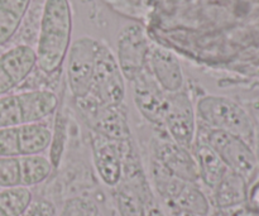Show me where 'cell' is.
Instances as JSON below:
<instances>
[{
    "label": "cell",
    "instance_id": "obj_12",
    "mask_svg": "<svg viewBox=\"0 0 259 216\" xmlns=\"http://www.w3.org/2000/svg\"><path fill=\"white\" fill-rule=\"evenodd\" d=\"M91 147L99 179L105 186L114 189L120 184L124 174L121 142L111 141L91 132Z\"/></svg>",
    "mask_w": 259,
    "mask_h": 216
},
{
    "label": "cell",
    "instance_id": "obj_2",
    "mask_svg": "<svg viewBox=\"0 0 259 216\" xmlns=\"http://www.w3.org/2000/svg\"><path fill=\"white\" fill-rule=\"evenodd\" d=\"M58 98L48 90H30L0 96V129L40 123L53 114Z\"/></svg>",
    "mask_w": 259,
    "mask_h": 216
},
{
    "label": "cell",
    "instance_id": "obj_23",
    "mask_svg": "<svg viewBox=\"0 0 259 216\" xmlns=\"http://www.w3.org/2000/svg\"><path fill=\"white\" fill-rule=\"evenodd\" d=\"M22 182L19 157H0V189L19 187Z\"/></svg>",
    "mask_w": 259,
    "mask_h": 216
},
{
    "label": "cell",
    "instance_id": "obj_17",
    "mask_svg": "<svg viewBox=\"0 0 259 216\" xmlns=\"http://www.w3.org/2000/svg\"><path fill=\"white\" fill-rule=\"evenodd\" d=\"M32 0H0V46H4L19 29Z\"/></svg>",
    "mask_w": 259,
    "mask_h": 216
},
{
    "label": "cell",
    "instance_id": "obj_18",
    "mask_svg": "<svg viewBox=\"0 0 259 216\" xmlns=\"http://www.w3.org/2000/svg\"><path fill=\"white\" fill-rule=\"evenodd\" d=\"M212 191H214V201L218 207L229 209L237 206L245 200L244 177L229 169Z\"/></svg>",
    "mask_w": 259,
    "mask_h": 216
},
{
    "label": "cell",
    "instance_id": "obj_5",
    "mask_svg": "<svg viewBox=\"0 0 259 216\" xmlns=\"http://www.w3.org/2000/svg\"><path fill=\"white\" fill-rule=\"evenodd\" d=\"M126 95L125 78L115 55L104 42L99 40L98 55L89 96L103 105H120Z\"/></svg>",
    "mask_w": 259,
    "mask_h": 216
},
{
    "label": "cell",
    "instance_id": "obj_10",
    "mask_svg": "<svg viewBox=\"0 0 259 216\" xmlns=\"http://www.w3.org/2000/svg\"><path fill=\"white\" fill-rule=\"evenodd\" d=\"M205 143L214 149L225 166L242 177L250 175L255 167L254 153L249 144L240 137L223 131L210 129Z\"/></svg>",
    "mask_w": 259,
    "mask_h": 216
},
{
    "label": "cell",
    "instance_id": "obj_11",
    "mask_svg": "<svg viewBox=\"0 0 259 216\" xmlns=\"http://www.w3.org/2000/svg\"><path fill=\"white\" fill-rule=\"evenodd\" d=\"M153 161L163 167L167 172L185 182L200 181L199 167L191 151L175 143L167 137L159 136L154 141Z\"/></svg>",
    "mask_w": 259,
    "mask_h": 216
},
{
    "label": "cell",
    "instance_id": "obj_19",
    "mask_svg": "<svg viewBox=\"0 0 259 216\" xmlns=\"http://www.w3.org/2000/svg\"><path fill=\"white\" fill-rule=\"evenodd\" d=\"M169 210H184L199 216H209L211 205L205 192L194 182H186L169 206Z\"/></svg>",
    "mask_w": 259,
    "mask_h": 216
},
{
    "label": "cell",
    "instance_id": "obj_4",
    "mask_svg": "<svg viewBox=\"0 0 259 216\" xmlns=\"http://www.w3.org/2000/svg\"><path fill=\"white\" fill-rule=\"evenodd\" d=\"M75 101L81 116L91 132L115 142L132 139L128 113L124 104L103 105L89 95Z\"/></svg>",
    "mask_w": 259,
    "mask_h": 216
},
{
    "label": "cell",
    "instance_id": "obj_7",
    "mask_svg": "<svg viewBox=\"0 0 259 216\" xmlns=\"http://www.w3.org/2000/svg\"><path fill=\"white\" fill-rule=\"evenodd\" d=\"M53 133L46 124L32 123L0 129V157L43 154L52 144Z\"/></svg>",
    "mask_w": 259,
    "mask_h": 216
},
{
    "label": "cell",
    "instance_id": "obj_20",
    "mask_svg": "<svg viewBox=\"0 0 259 216\" xmlns=\"http://www.w3.org/2000/svg\"><path fill=\"white\" fill-rule=\"evenodd\" d=\"M20 159V171H22L23 187H30L40 185L45 182L52 174L53 166L50 158L43 154H33V156H22Z\"/></svg>",
    "mask_w": 259,
    "mask_h": 216
},
{
    "label": "cell",
    "instance_id": "obj_15",
    "mask_svg": "<svg viewBox=\"0 0 259 216\" xmlns=\"http://www.w3.org/2000/svg\"><path fill=\"white\" fill-rule=\"evenodd\" d=\"M133 90L134 104L139 113L149 123L162 128L167 94L146 71L133 81Z\"/></svg>",
    "mask_w": 259,
    "mask_h": 216
},
{
    "label": "cell",
    "instance_id": "obj_13",
    "mask_svg": "<svg viewBox=\"0 0 259 216\" xmlns=\"http://www.w3.org/2000/svg\"><path fill=\"white\" fill-rule=\"evenodd\" d=\"M37 55L30 46L19 45L0 56V96L8 95L30 75Z\"/></svg>",
    "mask_w": 259,
    "mask_h": 216
},
{
    "label": "cell",
    "instance_id": "obj_16",
    "mask_svg": "<svg viewBox=\"0 0 259 216\" xmlns=\"http://www.w3.org/2000/svg\"><path fill=\"white\" fill-rule=\"evenodd\" d=\"M194 152L195 159H196L197 167H199L200 180L209 189L214 190L218 186V184L222 181L223 177L227 175L229 168L225 166L220 157L215 153L214 149L210 148L205 142H202L201 144H197Z\"/></svg>",
    "mask_w": 259,
    "mask_h": 216
},
{
    "label": "cell",
    "instance_id": "obj_26",
    "mask_svg": "<svg viewBox=\"0 0 259 216\" xmlns=\"http://www.w3.org/2000/svg\"><path fill=\"white\" fill-rule=\"evenodd\" d=\"M172 216H199V215H195L192 212L189 211H184V210H172Z\"/></svg>",
    "mask_w": 259,
    "mask_h": 216
},
{
    "label": "cell",
    "instance_id": "obj_25",
    "mask_svg": "<svg viewBox=\"0 0 259 216\" xmlns=\"http://www.w3.org/2000/svg\"><path fill=\"white\" fill-rule=\"evenodd\" d=\"M147 216H167V215L164 214L163 210L159 209V207L156 206V205H153V206L148 210V214H147Z\"/></svg>",
    "mask_w": 259,
    "mask_h": 216
},
{
    "label": "cell",
    "instance_id": "obj_22",
    "mask_svg": "<svg viewBox=\"0 0 259 216\" xmlns=\"http://www.w3.org/2000/svg\"><path fill=\"white\" fill-rule=\"evenodd\" d=\"M58 216H104L100 207L89 197H72L63 204Z\"/></svg>",
    "mask_w": 259,
    "mask_h": 216
},
{
    "label": "cell",
    "instance_id": "obj_24",
    "mask_svg": "<svg viewBox=\"0 0 259 216\" xmlns=\"http://www.w3.org/2000/svg\"><path fill=\"white\" fill-rule=\"evenodd\" d=\"M56 215V209L50 201H46L42 200L39 202H35L33 204V206L30 205L29 209L27 210L23 216H55Z\"/></svg>",
    "mask_w": 259,
    "mask_h": 216
},
{
    "label": "cell",
    "instance_id": "obj_8",
    "mask_svg": "<svg viewBox=\"0 0 259 216\" xmlns=\"http://www.w3.org/2000/svg\"><path fill=\"white\" fill-rule=\"evenodd\" d=\"M99 40L91 37L76 39L68 50L67 82L73 100L89 95L98 55Z\"/></svg>",
    "mask_w": 259,
    "mask_h": 216
},
{
    "label": "cell",
    "instance_id": "obj_1",
    "mask_svg": "<svg viewBox=\"0 0 259 216\" xmlns=\"http://www.w3.org/2000/svg\"><path fill=\"white\" fill-rule=\"evenodd\" d=\"M72 33V10L68 0H46L35 50L37 65L45 73L56 72L67 57Z\"/></svg>",
    "mask_w": 259,
    "mask_h": 216
},
{
    "label": "cell",
    "instance_id": "obj_3",
    "mask_svg": "<svg viewBox=\"0 0 259 216\" xmlns=\"http://www.w3.org/2000/svg\"><path fill=\"white\" fill-rule=\"evenodd\" d=\"M195 110L200 120L210 129L232 133L247 143L253 139L254 128L248 114L242 106L225 96H204L197 101Z\"/></svg>",
    "mask_w": 259,
    "mask_h": 216
},
{
    "label": "cell",
    "instance_id": "obj_21",
    "mask_svg": "<svg viewBox=\"0 0 259 216\" xmlns=\"http://www.w3.org/2000/svg\"><path fill=\"white\" fill-rule=\"evenodd\" d=\"M33 204V194L28 187H10L0 191V216H23Z\"/></svg>",
    "mask_w": 259,
    "mask_h": 216
},
{
    "label": "cell",
    "instance_id": "obj_6",
    "mask_svg": "<svg viewBox=\"0 0 259 216\" xmlns=\"http://www.w3.org/2000/svg\"><path fill=\"white\" fill-rule=\"evenodd\" d=\"M169 139L191 151L196 138V110L186 91L167 94L163 126Z\"/></svg>",
    "mask_w": 259,
    "mask_h": 216
},
{
    "label": "cell",
    "instance_id": "obj_9",
    "mask_svg": "<svg viewBox=\"0 0 259 216\" xmlns=\"http://www.w3.org/2000/svg\"><path fill=\"white\" fill-rule=\"evenodd\" d=\"M149 47L151 45L142 25L126 24L121 28L116 42V61L125 81L133 82L146 71Z\"/></svg>",
    "mask_w": 259,
    "mask_h": 216
},
{
    "label": "cell",
    "instance_id": "obj_14",
    "mask_svg": "<svg viewBox=\"0 0 259 216\" xmlns=\"http://www.w3.org/2000/svg\"><path fill=\"white\" fill-rule=\"evenodd\" d=\"M147 70L166 94L179 93L184 89L185 77L181 63L171 51L157 45L151 46L147 57Z\"/></svg>",
    "mask_w": 259,
    "mask_h": 216
}]
</instances>
